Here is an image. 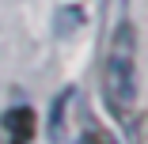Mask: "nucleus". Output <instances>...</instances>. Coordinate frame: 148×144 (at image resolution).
<instances>
[{"mask_svg": "<svg viewBox=\"0 0 148 144\" xmlns=\"http://www.w3.org/2000/svg\"><path fill=\"white\" fill-rule=\"evenodd\" d=\"M103 91L106 106L118 118H129L137 106V31L133 23H118V31L110 34L106 65H103Z\"/></svg>", "mask_w": 148, "mask_h": 144, "instance_id": "nucleus-1", "label": "nucleus"}, {"mask_svg": "<svg viewBox=\"0 0 148 144\" xmlns=\"http://www.w3.org/2000/svg\"><path fill=\"white\" fill-rule=\"evenodd\" d=\"M34 110L31 106H12L4 110V118H0V136H4V144H31L34 140Z\"/></svg>", "mask_w": 148, "mask_h": 144, "instance_id": "nucleus-2", "label": "nucleus"}, {"mask_svg": "<svg viewBox=\"0 0 148 144\" xmlns=\"http://www.w3.org/2000/svg\"><path fill=\"white\" fill-rule=\"evenodd\" d=\"M84 144H118V140H114L106 129H91V133L84 136Z\"/></svg>", "mask_w": 148, "mask_h": 144, "instance_id": "nucleus-3", "label": "nucleus"}]
</instances>
